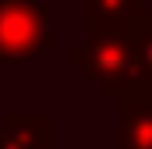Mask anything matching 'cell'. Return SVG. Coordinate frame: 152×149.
Here are the masks:
<instances>
[{
	"instance_id": "6",
	"label": "cell",
	"mask_w": 152,
	"mask_h": 149,
	"mask_svg": "<svg viewBox=\"0 0 152 149\" xmlns=\"http://www.w3.org/2000/svg\"><path fill=\"white\" fill-rule=\"evenodd\" d=\"M134 43L142 50V64H145V82H152V14L134 29Z\"/></svg>"
},
{
	"instance_id": "5",
	"label": "cell",
	"mask_w": 152,
	"mask_h": 149,
	"mask_svg": "<svg viewBox=\"0 0 152 149\" xmlns=\"http://www.w3.org/2000/svg\"><path fill=\"white\" fill-rule=\"evenodd\" d=\"M0 131L11 149H53V117L50 114H4Z\"/></svg>"
},
{
	"instance_id": "2",
	"label": "cell",
	"mask_w": 152,
	"mask_h": 149,
	"mask_svg": "<svg viewBox=\"0 0 152 149\" xmlns=\"http://www.w3.org/2000/svg\"><path fill=\"white\" fill-rule=\"evenodd\" d=\"M53 46L50 4L0 0V68H28Z\"/></svg>"
},
{
	"instance_id": "1",
	"label": "cell",
	"mask_w": 152,
	"mask_h": 149,
	"mask_svg": "<svg viewBox=\"0 0 152 149\" xmlns=\"http://www.w3.org/2000/svg\"><path fill=\"white\" fill-rule=\"evenodd\" d=\"M67 64L81 68V74L110 103L138 82H145V64L134 32H85L81 46L67 50Z\"/></svg>"
},
{
	"instance_id": "4",
	"label": "cell",
	"mask_w": 152,
	"mask_h": 149,
	"mask_svg": "<svg viewBox=\"0 0 152 149\" xmlns=\"http://www.w3.org/2000/svg\"><path fill=\"white\" fill-rule=\"evenodd\" d=\"M149 18L145 0H81L85 32H134Z\"/></svg>"
},
{
	"instance_id": "3",
	"label": "cell",
	"mask_w": 152,
	"mask_h": 149,
	"mask_svg": "<svg viewBox=\"0 0 152 149\" xmlns=\"http://www.w3.org/2000/svg\"><path fill=\"white\" fill-rule=\"evenodd\" d=\"M117 139L113 149H152V82H138L113 100Z\"/></svg>"
},
{
	"instance_id": "7",
	"label": "cell",
	"mask_w": 152,
	"mask_h": 149,
	"mask_svg": "<svg viewBox=\"0 0 152 149\" xmlns=\"http://www.w3.org/2000/svg\"><path fill=\"white\" fill-rule=\"evenodd\" d=\"M145 4H149V7H152V0H145Z\"/></svg>"
}]
</instances>
